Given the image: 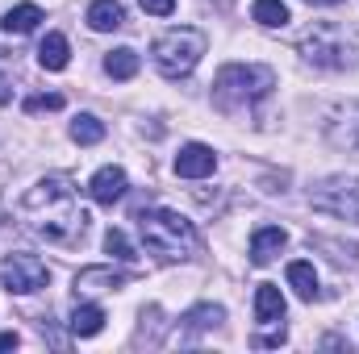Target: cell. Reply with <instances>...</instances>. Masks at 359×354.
Returning <instances> with one entry per match:
<instances>
[{
	"instance_id": "obj_18",
	"label": "cell",
	"mask_w": 359,
	"mask_h": 354,
	"mask_svg": "<svg viewBox=\"0 0 359 354\" xmlns=\"http://www.w3.org/2000/svg\"><path fill=\"white\" fill-rule=\"evenodd\" d=\"M138 50H130V46H117V50H109L104 55V71L113 76V80H134L138 76Z\"/></svg>"
},
{
	"instance_id": "obj_7",
	"label": "cell",
	"mask_w": 359,
	"mask_h": 354,
	"mask_svg": "<svg viewBox=\"0 0 359 354\" xmlns=\"http://www.w3.org/2000/svg\"><path fill=\"white\" fill-rule=\"evenodd\" d=\"M255 321H259V334L251 338V346H259V351L284 346V296L276 283L255 288Z\"/></svg>"
},
{
	"instance_id": "obj_21",
	"label": "cell",
	"mask_w": 359,
	"mask_h": 354,
	"mask_svg": "<svg viewBox=\"0 0 359 354\" xmlns=\"http://www.w3.org/2000/svg\"><path fill=\"white\" fill-rule=\"evenodd\" d=\"M251 17L259 25H268V29H280V25H288V4L284 0H255L251 4Z\"/></svg>"
},
{
	"instance_id": "obj_11",
	"label": "cell",
	"mask_w": 359,
	"mask_h": 354,
	"mask_svg": "<svg viewBox=\"0 0 359 354\" xmlns=\"http://www.w3.org/2000/svg\"><path fill=\"white\" fill-rule=\"evenodd\" d=\"M134 279V271H113V267H84L76 275V296H88V292H117Z\"/></svg>"
},
{
	"instance_id": "obj_24",
	"label": "cell",
	"mask_w": 359,
	"mask_h": 354,
	"mask_svg": "<svg viewBox=\"0 0 359 354\" xmlns=\"http://www.w3.org/2000/svg\"><path fill=\"white\" fill-rule=\"evenodd\" d=\"M21 108L25 113H55V108H63V96L59 92H38V96H25Z\"/></svg>"
},
{
	"instance_id": "obj_10",
	"label": "cell",
	"mask_w": 359,
	"mask_h": 354,
	"mask_svg": "<svg viewBox=\"0 0 359 354\" xmlns=\"http://www.w3.org/2000/svg\"><path fill=\"white\" fill-rule=\"evenodd\" d=\"M217 171V155H213V146H205V142H188V146H180L176 155V176L180 179H205Z\"/></svg>"
},
{
	"instance_id": "obj_15",
	"label": "cell",
	"mask_w": 359,
	"mask_h": 354,
	"mask_svg": "<svg viewBox=\"0 0 359 354\" xmlns=\"http://www.w3.org/2000/svg\"><path fill=\"white\" fill-rule=\"evenodd\" d=\"M67 63H72L67 38H63V34H46L42 46H38V67H42V71H63Z\"/></svg>"
},
{
	"instance_id": "obj_27",
	"label": "cell",
	"mask_w": 359,
	"mask_h": 354,
	"mask_svg": "<svg viewBox=\"0 0 359 354\" xmlns=\"http://www.w3.org/2000/svg\"><path fill=\"white\" fill-rule=\"evenodd\" d=\"M17 342H21V338H17V334H0V351H13V346H17Z\"/></svg>"
},
{
	"instance_id": "obj_12",
	"label": "cell",
	"mask_w": 359,
	"mask_h": 354,
	"mask_svg": "<svg viewBox=\"0 0 359 354\" xmlns=\"http://www.w3.org/2000/svg\"><path fill=\"white\" fill-rule=\"evenodd\" d=\"M126 187H130V179H126L121 167H100V171L88 179V196L96 204H117V200L126 196Z\"/></svg>"
},
{
	"instance_id": "obj_4",
	"label": "cell",
	"mask_w": 359,
	"mask_h": 354,
	"mask_svg": "<svg viewBox=\"0 0 359 354\" xmlns=\"http://www.w3.org/2000/svg\"><path fill=\"white\" fill-rule=\"evenodd\" d=\"M301 55H305L313 67L347 71V67H355L359 63V42H355V34H347V25L318 21V25L301 38Z\"/></svg>"
},
{
	"instance_id": "obj_28",
	"label": "cell",
	"mask_w": 359,
	"mask_h": 354,
	"mask_svg": "<svg viewBox=\"0 0 359 354\" xmlns=\"http://www.w3.org/2000/svg\"><path fill=\"white\" fill-rule=\"evenodd\" d=\"M305 4H326L330 8V4H343V0H305Z\"/></svg>"
},
{
	"instance_id": "obj_16",
	"label": "cell",
	"mask_w": 359,
	"mask_h": 354,
	"mask_svg": "<svg viewBox=\"0 0 359 354\" xmlns=\"http://www.w3.org/2000/svg\"><path fill=\"white\" fill-rule=\"evenodd\" d=\"M88 25L96 34H109V29H121L126 25V8L117 0H92L88 4Z\"/></svg>"
},
{
	"instance_id": "obj_3",
	"label": "cell",
	"mask_w": 359,
	"mask_h": 354,
	"mask_svg": "<svg viewBox=\"0 0 359 354\" xmlns=\"http://www.w3.org/2000/svg\"><path fill=\"white\" fill-rule=\"evenodd\" d=\"M276 88V71L259 63H226L213 76V104L222 113H247L259 100H268Z\"/></svg>"
},
{
	"instance_id": "obj_2",
	"label": "cell",
	"mask_w": 359,
	"mask_h": 354,
	"mask_svg": "<svg viewBox=\"0 0 359 354\" xmlns=\"http://www.w3.org/2000/svg\"><path fill=\"white\" fill-rule=\"evenodd\" d=\"M138 234H142V246L159 259V263H188L196 250H201V238H196V225L188 217H180L172 208H147L138 217Z\"/></svg>"
},
{
	"instance_id": "obj_5",
	"label": "cell",
	"mask_w": 359,
	"mask_h": 354,
	"mask_svg": "<svg viewBox=\"0 0 359 354\" xmlns=\"http://www.w3.org/2000/svg\"><path fill=\"white\" fill-rule=\"evenodd\" d=\"M205 46H209V42H205L201 29H192V25H176V29H168V34L155 38L151 55H155L159 76H168V80H184V76H192V67L201 63Z\"/></svg>"
},
{
	"instance_id": "obj_14",
	"label": "cell",
	"mask_w": 359,
	"mask_h": 354,
	"mask_svg": "<svg viewBox=\"0 0 359 354\" xmlns=\"http://www.w3.org/2000/svg\"><path fill=\"white\" fill-rule=\"evenodd\" d=\"M104 309L100 304H92V300H80L76 309H72V334L76 338H96L100 330H104Z\"/></svg>"
},
{
	"instance_id": "obj_9",
	"label": "cell",
	"mask_w": 359,
	"mask_h": 354,
	"mask_svg": "<svg viewBox=\"0 0 359 354\" xmlns=\"http://www.w3.org/2000/svg\"><path fill=\"white\" fill-rule=\"evenodd\" d=\"M322 134H326L330 146L359 155V100L334 104V108L326 113V121H322Z\"/></svg>"
},
{
	"instance_id": "obj_6",
	"label": "cell",
	"mask_w": 359,
	"mask_h": 354,
	"mask_svg": "<svg viewBox=\"0 0 359 354\" xmlns=\"http://www.w3.org/2000/svg\"><path fill=\"white\" fill-rule=\"evenodd\" d=\"M309 204L318 213H330L339 221H355L359 225V176H334L326 183H318L309 192Z\"/></svg>"
},
{
	"instance_id": "obj_25",
	"label": "cell",
	"mask_w": 359,
	"mask_h": 354,
	"mask_svg": "<svg viewBox=\"0 0 359 354\" xmlns=\"http://www.w3.org/2000/svg\"><path fill=\"white\" fill-rule=\"evenodd\" d=\"M138 4H142L151 17H172V13H176V0H138Z\"/></svg>"
},
{
	"instance_id": "obj_20",
	"label": "cell",
	"mask_w": 359,
	"mask_h": 354,
	"mask_svg": "<svg viewBox=\"0 0 359 354\" xmlns=\"http://www.w3.org/2000/svg\"><path fill=\"white\" fill-rule=\"evenodd\" d=\"M180 321H184V330H213V325L226 321V309H217V304H196V309H188Z\"/></svg>"
},
{
	"instance_id": "obj_22",
	"label": "cell",
	"mask_w": 359,
	"mask_h": 354,
	"mask_svg": "<svg viewBox=\"0 0 359 354\" xmlns=\"http://www.w3.org/2000/svg\"><path fill=\"white\" fill-rule=\"evenodd\" d=\"M100 138H104V121H100V117L80 113V117L72 121V142H80V146H96Z\"/></svg>"
},
{
	"instance_id": "obj_23",
	"label": "cell",
	"mask_w": 359,
	"mask_h": 354,
	"mask_svg": "<svg viewBox=\"0 0 359 354\" xmlns=\"http://www.w3.org/2000/svg\"><path fill=\"white\" fill-rule=\"evenodd\" d=\"M104 250H109L117 263H138V255H134V246H130V238H126L121 229H109V234H104Z\"/></svg>"
},
{
	"instance_id": "obj_1",
	"label": "cell",
	"mask_w": 359,
	"mask_h": 354,
	"mask_svg": "<svg viewBox=\"0 0 359 354\" xmlns=\"http://www.w3.org/2000/svg\"><path fill=\"white\" fill-rule=\"evenodd\" d=\"M17 217L25 221V229H34L38 238L55 242V246H76L84 234H88V208L80 204L76 187L67 176H50L38 179L21 204H17Z\"/></svg>"
},
{
	"instance_id": "obj_8",
	"label": "cell",
	"mask_w": 359,
	"mask_h": 354,
	"mask_svg": "<svg viewBox=\"0 0 359 354\" xmlns=\"http://www.w3.org/2000/svg\"><path fill=\"white\" fill-rule=\"evenodd\" d=\"M0 283L13 296H29V292L50 283V267L38 255H8V259H0Z\"/></svg>"
},
{
	"instance_id": "obj_13",
	"label": "cell",
	"mask_w": 359,
	"mask_h": 354,
	"mask_svg": "<svg viewBox=\"0 0 359 354\" xmlns=\"http://www.w3.org/2000/svg\"><path fill=\"white\" fill-rule=\"evenodd\" d=\"M288 246V234L280 229V225H264V229H255V238H251V263L255 267H268L276 263V255Z\"/></svg>"
},
{
	"instance_id": "obj_19",
	"label": "cell",
	"mask_w": 359,
	"mask_h": 354,
	"mask_svg": "<svg viewBox=\"0 0 359 354\" xmlns=\"http://www.w3.org/2000/svg\"><path fill=\"white\" fill-rule=\"evenodd\" d=\"M288 283L297 288V296L301 300H318V271H313V263H305V259H297V263H288Z\"/></svg>"
},
{
	"instance_id": "obj_17",
	"label": "cell",
	"mask_w": 359,
	"mask_h": 354,
	"mask_svg": "<svg viewBox=\"0 0 359 354\" xmlns=\"http://www.w3.org/2000/svg\"><path fill=\"white\" fill-rule=\"evenodd\" d=\"M38 21H42V8H38V4H17V8H8V13L0 17L4 34H34Z\"/></svg>"
},
{
	"instance_id": "obj_26",
	"label": "cell",
	"mask_w": 359,
	"mask_h": 354,
	"mask_svg": "<svg viewBox=\"0 0 359 354\" xmlns=\"http://www.w3.org/2000/svg\"><path fill=\"white\" fill-rule=\"evenodd\" d=\"M13 100V88H8V76H0V104H8Z\"/></svg>"
}]
</instances>
